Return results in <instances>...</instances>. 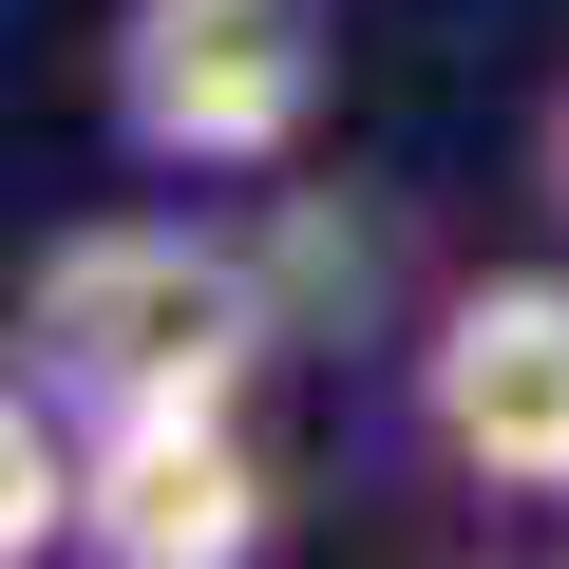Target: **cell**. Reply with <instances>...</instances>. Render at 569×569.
<instances>
[{"label":"cell","instance_id":"1","mask_svg":"<svg viewBox=\"0 0 569 569\" xmlns=\"http://www.w3.org/2000/svg\"><path fill=\"white\" fill-rule=\"evenodd\" d=\"M20 380L96 437L133 418H247L266 380V266L190 209H96L20 266Z\"/></svg>","mask_w":569,"mask_h":569},{"label":"cell","instance_id":"3","mask_svg":"<svg viewBox=\"0 0 569 569\" xmlns=\"http://www.w3.org/2000/svg\"><path fill=\"white\" fill-rule=\"evenodd\" d=\"M418 456L493 512H569V266H475L418 323Z\"/></svg>","mask_w":569,"mask_h":569},{"label":"cell","instance_id":"4","mask_svg":"<svg viewBox=\"0 0 569 569\" xmlns=\"http://www.w3.org/2000/svg\"><path fill=\"white\" fill-rule=\"evenodd\" d=\"M96 437V418H77ZM284 531V493H266V456H247V418H133V437H96V475H77V569H247Z\"/></svg>","mask_w":569,"mask_h":569},{"label":"cell","instance_id":"5","mask_svg":"<svg viewBox=\"0 0 569 569\" xmlns=\"http://www.w3.org/2000/svg\"><path fill=\"white\" fill-rule=\"evenodd\" d=\"M531 209H550V228H569V77H550V96H531Z\"/></svg>","mask_w":569,"mask_h":569},{"label":"cell","instance_id":"2","mask_svg":"<svg viewBox=\"0 0 569 569\" xmlns=\"http://www.w3.org/2000/svg\"><path fill=\"white\" fill-rule=\"evenodd\" d=\"M323 96H342V39L323 0H114L96 39V114L152 190H266L323 152Z\"/></svg>","mask_w":569,"mask_h":569}]
</instances>
